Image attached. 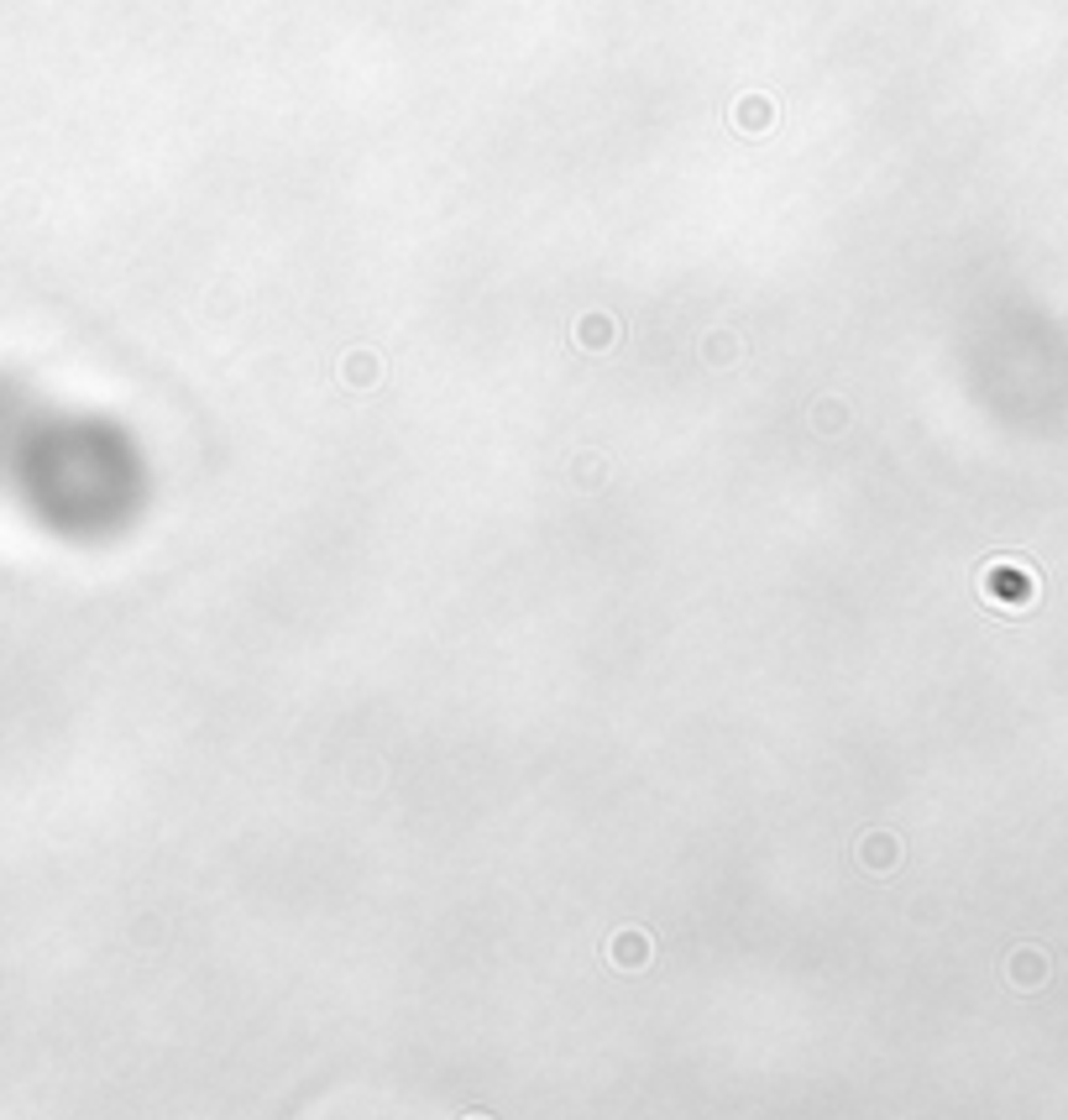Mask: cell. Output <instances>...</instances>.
<instances>
[]
</instances>
